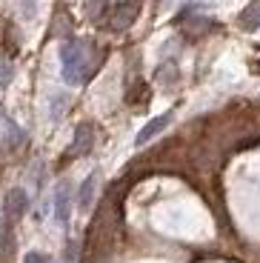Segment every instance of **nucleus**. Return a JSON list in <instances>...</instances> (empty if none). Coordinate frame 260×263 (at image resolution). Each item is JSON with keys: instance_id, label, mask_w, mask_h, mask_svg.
<instances>
[{"instance_id": "f257e3e1", "label": "nucleus", "mask_w": 260, "mask_h": 263, "mask_svg": "<svg viewBox=\"0 0 260 263\" xmlns=\"http://www.w3.org/2000/svg\"><path fill=\"white\" fill-rule=\"evenodd\" d=\"M100 60L95 58V46L86 40H66L60 46V66H63V80L66 83H83L95 74Z\"/></svg>"}, {"instance_id": "20e7f679", "label": "nucleus", "mask_w": 260, "mask_h": 263, "mask_svg": "<svg viewBox=\"0 0 260 263\" xmlns=\"http://www.w3.org/2000/svg\"><path fill=\"white\" fill-rule=\"evenodd\" d=\"M26 209H29V197L23 189H12L6 195V200H3V215L9 220H20V217L26 215Z\"/></svg>"}, {"instance_id": "7ed1b4c3", "label": "nucleus", "mask_w": 260, "mask_h": 263, "mask_svg": "<svg viewBox=\"0 0 260 263\" xmlns=\"http://www.w3.org/2000/svg\"><path fill=\"white\" fill-rule=\"evenodd\" d=\"M69 215H72V186H69V180H63L54 192V217H58V223L66 226Z\"/></svg>"}, {"instance_id": "1a4fd4ad", "label": "nucleus", "mask_w": 260, "mask_h": 263, "mask_svg": "<svg viewBox=\"0 0 260 263\" xmlns=\"http://www.w3.org/2000/svg\"><path fill=\"white\" fill-rule=\"evenodd\" d=\"M0 123L6 126V146H9V149H14V146H20L23 140H26L23 129H20L17 123H12V120L6 118V115H0Z\"/></svg>"}, {"instance_id": "9b49d317", "label": "nucleus", "mask_w": 260, "mask_h": 263, "mask_svg": "<svg viewBox=\"0 0 260 263\" xmlns=\"http://www.w3.org/2000/svg\"><path fill=\"white\" fill-rule=\"evenodd\" d=\"M209 26H212V23H209L206 17H192V23H186V32H195V34L200 32L203 34V32H209Z\"/></svg>"}, {"instance_id": "f8f14e48", "label": "nucleus", "mask_w": 260, "mask_h": 263, "mask_svg": "<svg viewBox=\"0 0 260 263\" xmlns=\"http://www.w3.org/2000/svg\"><path fill=\"white\" fill-rule=\"evenodd\" d=\"M23 263H54L49 255H43V252H29L26 257H23Z\"/></svg>"}, {"instance_id": "ddd939ff", "label": "nucleus", "mask_w": 260, "mask_h": 263, "mask_svg": "<svg viewBox=\"0 0 260 263\" xmlns=\"http://www.w3.org/2000/svg\"><path fill=\"white\" fill-rule=\"evenodd\" d=\"M9 78H12V69H9V63H0V86L9 83Z\"/></svg>"}, {"instance_id": "f03ea898", "label": "nucleus", "mask_w": 260, "mask_h": 263, "mask_svg": "<svg viewBox=\"0 0 260 263\" xmlns=\"http://www.w3.org/2000/svg\"><path fill=\"white\" fill-rule=\"evenodd\" d=\"M137 14H140V0H120L109 9V29L112 32H123L137 20Z\"/></svg>"}, {"instance_id": "423d86ee", "label": "nucleus", "mask_w": 260, "mask_h": 263, "mask_svg": "<svg viewBox=\"0 0 260 263\" xmlns=\"http://www.w3.org/2000/svg\"><path fill=\"white\" fill-rule=\"evenodd\" d=\"M169 123H172V112H166V115H160V118L149 120V123H146L143 129H140V135H137V140H135V143H137V146H146L152 138H155V135H160V132L166 129Z\"/></svg>"}, {"instance_id": "6e6552de", "label": "nucleus", "mask_w": 260, "mask_h": 263, "mask_svg": "<svg viewBox=\"0 0 260 263\" xmlns=\"http://www.w3.org/2000/svg\"><path fill=\"white\" fill-rule=\"evenodd\" d=\"M98 183H100V172H91L89 178L83 180V186H80V209H89L91 203H95V192H98Z\"/></svg>"}, {"instance_id": "0eeeda50", "label": "nucleus", "mask_w": 260, "mask_h": 263, "mask_svg": "<svg viewBox=\"0 0 260 263\" xmlns=\"http://www.w3.org/2000/svg\"><path fill=\"white\" fill-rule=\"evenodd\" d=\"M237 23H240L243 32H257L260 29V0H252V3L243 9L240 17H237Z\"/></svg>"}, {"instance_id": "2eb2a0df", "label": "nucleus", "mask_w": 260, "mask_h": 263, "mask_svg": "<svg viewBox=\"0 0 260 263\" xmlns=\"http://www.w3.org/2000/svg\"><path fill=\"white\" fill-rule=\"evenodd\" d=\"M34 6H38V0H23V12H26L29 17L34 14Z\"/></svg>"}, {"instance_id": "9d476101", "label": "nucleus", "mask_w": 260, "mask_h": 263, "mask_svg": "<svg viewBox=\"0 0 260 263\" xmlns=\"http://www.w3.org/2000/svg\"><path fill=\"white\" fill-rule=\"evenodd\" d=\"M103 14H109V0H86V17L100 20Z\"/></svg>"}, {"instance_id": "4468645a", "label": "nucleus", "mask_w": 260, "mask_h": 263, "mask_svg": "<svg viewBox=\"0 0 260 263\" xmlns=\"http://www.w3.org/2000/svg\"><path fill=\"white\" fill-rule=\"evenodd\" d=\"M75 257H78V243H69L66 246V263H75Z\"/></svg>"}, {"instance_id": "39448f33", "label": "nucleus", "mask_w": 260, "mask_h": 263, "mask_svg": "<svg viewBox=\"0 0 260 263\" xmlns=\"http://www.w3.org/2000/svg\"><path fill=\"white\" fill-rule=\"evenodd\" d=\"M91 143H95V126H91V123H80L78 126V135H75V143L69 146V155H72V158L86 155V152L91 149Z\"/></svg>"}]
</instances>
